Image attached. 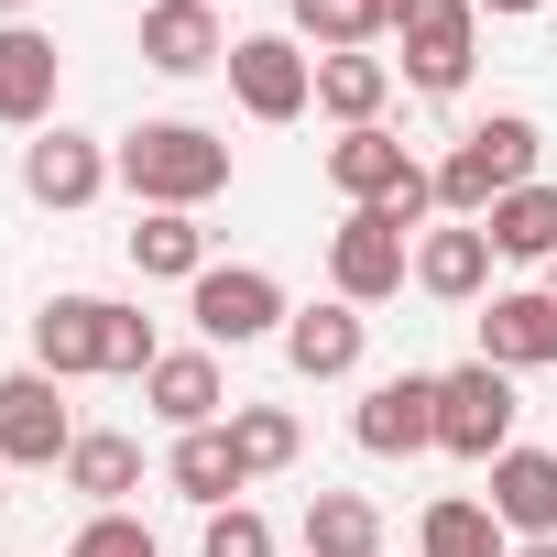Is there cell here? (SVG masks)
Instances as JSON below:
<instances>
[{
    "instance_id": "cell-37",
    "label": "cell",
    "mask_w": 557,
    "mask_h": 557,
    "mask_svg": "<svg viewBox=\"0 0 557 557\" xmlns=\"http://www.w3.org/2000/svg\"><path fill=\"white\" fill-rule=\"evenodd\" d=\"M546 296H557V262H546Z\"/></svg>"
},
{
    "instance_id": "cell-21",
    "label": "cell",
    "mask_w": 557,
    "mask_h": 557,
    "mask_svg": "<svg viewBox=\"0 0 557 557\" xmlns=\"http://www.w3.org/2000/svg\"><path fill=\"white\" fill-rule=\"evenodd\" d=\"M383 99H394V66H383V55H318V110H329L339 132H372Z\"/></svg>"
},
{
    "instance_id": "cell-34",
    "label": "cell",
    "mask_w": 557,
    "mask_h": 557,
    "mask_svg": "<svg viewBox=\"0 0 557 557\" xmlns=\"http://www.w3.org/2000/svg\"><path fill=\"white\" fill-rule=\"evenodd\" d=\"M513 557H557V535H524V546H513Z\"/></svg>"
},
{
    "instance_id": "cell-13",
    "label": "cell",
    "mask_w": 557,
    "mask_h": 557,
    "mask_svg": "<svg viewBox=\"0 0 557 557\" xmlns=\"http://www.w3.org/2000/svg\"><path fill=\"white\" fill-rule=\"evenodd\" d=\"M55 77H66L55 34L0 23V121H12V132H45V121H55Z\"/></svg>"
},
{
    "instance_id": "cell-25",
    "label": "cell",
    "mask_w": 557,
    "mask_h": 557,
    "mask_svg": "<svg viewBox=\"0 0 557 557\" xmlns=\"http://www.w3.org/2000/svg\"><path fill=\"white\" fill-rule=\"evenodd\" d=\"M481 230H492V251H513V262H557V186H513Z\"/></svg>"
},
{
    "instance_id": "cell-2",
    "label": "cell",
    "mask_w": 557,
    "mask_h": 557,
    "mask_svg": "<svg viewBox=\"0 0 557 557\" xmlns=\"http://www.w3.org/2000/svg\"><path fill=\"white\" fill-rule=\"evenodd\" d=\"M513 186H535V121H524V110H492V121L459 132V153L437 164V208H448V219H492Z\"/></svg>"
},
{
    "instance_id": "cell-35",
    "label": "cell",
    "mask_w": 557,
    "mask_h": 557,
    "mask_svg": "<svg viewBox=\"0 0 557 557\" xmlns=\"http://www.w3.org/2000/svg\"><path fill=\"white\" fill-rule=\"evenodd\" d=\"M0 23H34V0H0Z\"/></svg>"
},
{
    "instance_id": "cell-14",
    "label": "cell",
    "mask_w": 557,
    "mask_h": 557,
    "mask_svg": "<svg viewBox=\"0 0 557 557\" xmlns=\"http://www.w3.org/2000/svg\"><path fill=\"white\" fill-rule=\"evenodd\" d=\"M99 350H110V296H45L34 307V372L77 383V372H99Z\"/></svg>"
},
{
    "instance_id": "cell-3",
    "label": "cell",
    "mask_w": 557,
    "mask_h": 557,
    "mask_svg": "<svg viewBox=\"0 0 557 557\" xmlns=\"http://www.w3.org/2000/svg\"><path fill=\"white\" fill-rule=\"evenodd\" d=\"M405 273H416V219H405V208H350V219L329 230V285H339V307L405 296Z\"/></svg>"
},
{
    "instance_id": "cell-12",
    "label": "cell",
    "mask_w": 557,
    "mask_h": 557,
    "mask_svg": "<svg viewBox=\"0 0 557 557\" xmlns=\"http://www.w3.org/2000/svg\"><path fill=\"white\" fill-rule=\"evenodd\" d=\"M481 361H492V372H546V361H557V296H546V285L492 296V307H481Z\"/></svg>"
},
{
    "instance_id": "cell-8",
    "label": "cell",
    "mask_w": 557,
    "mask_h": 557,
    "mask_svg": "<svg viewBox=\"0 0 557 557\" xmlns=\"http://www.w3.org/2000/svg\"><path fill=\"white\" fill-rule=\"evenodd\" d=\"M230 99H240L251 121H296V110L318 99V55H296L285 34H240V45H230Z\"/></svg>"
},
{
    "instance_id": "cell-1",
    "label": "cell",
    "mask_w": 557,
    "mask_h": 557,
    "mask_svg": "<svg viewBox=\"0 0 557 557\" xmlns=\"http://www.w3.org/2000/svg\"><path fill=\"white\" fill-rule=\"evenodd\" d=\"M110 175H121L143 208H208V197L230 186V143L197 132V121H143V132H121Z\"/></svg>"
},
{
    "instance_id": "cell-22",
    "label": "cell",
    "mask_w": 557,
    "mask_h": 557,
    "mask_svg": "<svg viewBox=\"0 0 557 557\" xmlns=\"http://www.w3.org/2000/svg\"><path fill=\"white\" fill-rule=\"evenodd\" d=\"M132 273H175V285H197V273H208V230H197V208H143V230H132Z\"/></svg>"
},
{
    "instance_id": "cell-20",
    "label": "cell",
    "mask_w": 557,
    "mask_h": 557,
    "mask_svg": "<svg viewBox=\"0 0 557 557\" xmlns=\"http://www.w3.org/2000/svg\"><path fill=\"white\" fill-rule=\"evenodd\" d=\"M164 481H175L186 503H208V513L251 492V470H240V448H230V426H186V437H175V459H164Z\"/></svg>"
},
{
    "instance_id": "cell-36",
    "label": "cell",
    "mask_w": 557,
    "mask_h": 557,
    "mask_svg": "<svg viewBox=\"0 0 557 557\" xmlns=\"http://www.w3.org/2000/svg\"><path fill=\"white\" fill-rule=\"evenodd\" d=\"M0 470H12V459H0ZM0 503H12V481H0Z\"/></svg>"
},
{
    "instance_id": "cell-24",
    "label": "cell",
    "mask_w": 557,
    "mask_h": 557,
    "mask_svg": "<svg viewBox=\"0 0 557 557\" xmlns=\"http://www.w3.org/2000/svg\"><path fill=\"white\" fill-rule=\"evenodd\" d=\"M307 557H383L372 492H318V503H307Z\"/></svg>"
},
{
    "instance_id": "cell-16",
    "label": "cell",
    "mask_w": 557,
    "mask_h": 557,
    "mask_svg": "<svg viewBox=\"0 0 557 557\" xmlns=\"http://www.w3.org/2000/svg\"><path fill=\"white\" fill-rule=\"evenodd\" d=\"M361 339H372V329H361V307H339V296L285 318V361H296L307 383H350V372H361Z\"/></svg>"
},
{
    "instance_id": "cell-15",
    "label": "cell",
    "mask_w": 557,
    "mask_h": 557,
    "mask_svg": "<svg viewBox=\"0 0 557 557\" xmlns=\"http://www.w3.org/2000/svg\"><path fill=\"white\" fill-rule=\"evenodd\" d=\"M23 186H34V208H88V197L110 186V153H99L88 132H66V121H55V132L23 153Z\"/></svg>"
},
{
    "instance_id": "cell-30",
    "label": "cell",
    "mask_w": 557,
    "mask_h": 557,
    "mask_svg": "<svg viewBox=\"0 0 557 557\" xmlns=\"http://www.w3.org/2000/svg\"><path fill=\"white\" fill-rule=\"evenodd\" d=\"M164 350H153V318L143 307H110V350H99V372H153Z\"/></svg>"
},
{
    "instance_id": "cell-6",
    "label": "cell",
    "mask_w": 557,
    "mask_h": 557,
    "mask_svg": "<svg viewBox=\"0 0 557 557\" xmlns=\"http://www.w3.org/2000/svg\"><path fill=\"white\" fill-rule=\"evenodd\" d=\"M437 448L492 470V459L513 448V372H492V361H470V372H437Z\"/></svg>"
},
{
    "instance_id": "cell-5",
    "label": "cell",
    "mask_w": 557,
    "mask_h": 557,
    "mask_svg": "<svg viewBox=\"0 0 557 557\" xmlns=\"http://www.w3.org/2000/svg\"><path fill=\"white\" fill-rule=\"evenodd\" d=\"M329 186H339L350 208H405V219H426V208H437V175H426V164H416L383 121L329 143Z\"/></svg>"
},
{
    "instance_id": "cell-26",
    "label": "cell",
    "mask_w": 557,
    "mask_h": 557,
    "mask_svg": "<svg viewBox=\"0 0 557 557\" xmlns=\"http://www.w3.org/2000/svg\"><path fill=\"white\" fill-rule=\"evenodd\" d=\"M132 481H143V448H132V437H77V448H66V492H88L99 513H121Z\"/></svg>"
},
{
    "instance_id": "cell-31",
    "label": "cell",
    "mask_w": 557,
    "mask_h": 557,
    "mask_svg": "<svg viewBox=\"0 0 557 557\" xmlns=\"http://www.w3.org/2000/svg\"><path fill=\"white\" fill-rule=\"evenodd\" d=\"M66 557H153V535H143V524H132V513H88V524H77V546H66Z\"/></svg>"
},
{
    "instance_id": "cell-17",
    "label": "cell",
    "mask_w": 557,
    "mask_h": 557,
    "mask_svg": "<svg viewBox=\"0 0 557 557\" xmlns=\"http://www.w3.org/2000/svg\"><path fill=\"white\" fill-rule=\"evenodd\" d=\"M143 405L186 437V426H219V405H230V383H219V361L208 350H164L153 372H143Z\"/></svg>"
},
{
    "instance_id": "cell-18",
    "label": "cell",
    "mask_w": 557,
    "mask_h": 557,
    "mask_svg": "<svg viewBox=\"0 0 557 557\" xmlns=\"http://www.w3.org/2000/svg\"><path fill=\"white\" fill-rule=\"evenodd\" d=\"M492 513H503V535H557V448H503Z\"/></svg>"
},
{
    "instance_id": "cell-29",
    "label": "cell",
    "mask_w": 557,
    "mask_h": 557,
    "mask_svg": "<svg viewBox=\"0 0 557 557\" xmlns=\"http://www.w3.org/2000/svg\"><path fill=\"white\" fill-rule=\"evenodd\" d=\"M197 557H273V524H262L251 503H219L208 535H197Z\"/></svg>"
},
{
    "instance_id": "cell-32",
    "label": "cell",
    "mask_w": 557,
    "mask_h": 557,
    "mask_svg": "<svg viewBox=\"0 0 557 557\" xmlns=\"http://www.w3.org/2000/svg\"><path fill=\"white\" fill-rule=\"evenodd\" d=\"M470 12H503V23H513V12H546V0H470Z\"/></svg>"
},
{
    "instance_id": "cell-28",
    "label": "cell",
    "mask_w": 557,
    "mask_h": 557,
    "mask_svg": "<svg viewBox=\"0 0 557 557\" xmlns=\"http://www.w3.org/2000/svg\"><path fill=\"white\" fill-rule=\"evenodd\" d=\"M296 34H318L329 55H372V34L394 23H383V0H296Z\"/></svg>"
},
{
    "instance_id": "cell-27",
    "label": "cell",
    "mask_w": 557,
    "mask_h": 557,
    "mask_svg": "<svg viewBox=\"0 0 557 557\" xmlns=\"http://www.w3.org/2000/svg\"><path fill=\"white\" fill-rule=\"evenodd\" d=\"M230 448H240V470L262 481V470H296V448H307V426H296L285 405H230Z\"/></svg>"
},
{
    "instance_id": "cell-23",
    "label": "cell",
    "mask_w": 557,
    "mask_h": 557,
    "mask_svg": "<svg viewBox=\"0 0 557 557\" xmlns=\"http://www.w3.org/2000/svg\"><path fill=\"white\" fill-rule=\"evenodd\" d=\"M416 557H513V546H503V513H492V503L448 492V503H426V524H416Z\"/></svg>"
},
{
    "instance_id": "cell-19",
    "label": "cell",
    "mask_w": 557,
    "mask_h": 557,
    "mask_svg": "<svg viewBox=\"0 0 557 557\" xmlns=\"http://www.w3.org/2000/svg\"><path fill=\"white\" fill-rule=\"evenodd\" d=\"M416 285H426L437 307H470V296L492 285V230H481V219H459V230H426V240H416Z\"/></svg>"
},
{
    "instance_id": "cell-10",
    "label": "cell",
    "mask_w": 557,
    "mask_h": 557,
    "mask_svg": "<svg viewBox=\"0 0 557 557\" xmlns=\"http://www.w3.org/2000/svg\"><path fill=\"white\" fill-rule=\"evenodd\" d=\"M350 437H361L372 459H416V448H437V372H383V383L361 394Z\"/></svg>"
},
{
    "instance_id": "cell-33",
    "label": "cell",
    "mask_w": 557,
    "mask_h": 557,
    "mask_svg": "<svg viewBox=\"0 0 557 557\" xmlns=\"http://www.w3.org/2000/svg\"><path fill=\"white\" fill-rule=\"evenodd\" d=\"M416 12H426V0H383V23H394V34H405V23H416Z\"/></svg>"
},
{
    "instance_id": "cell-4",
    "label": "cell",
    "mask_w": 557,
    "mask_h": 557,
    "mask_svg": "<svg viewBox=\"0 0 557 557\" xmlns=\"http://www.w3.org/2000/svg\"><path fill=\"white\" fill-rule=\"evenodd\" d=\"M186 318H197L208 350H240V339H273L296 307H285V285H273L262 262H208L197 285H186Z\"/></svg>"
},
{
    "instance_id": "cell-9",
    "label": "cell",
    "mask_w": 557,
    "mask_h": 557,
    "mask_svg": "<svg viewBox=\"0 0 557 557\" xmlns=\"http://www.w3.org/2000/svg\"><path fill=\"white\" fill-rule=\"evenodd\" d=\"M470 55H481V12H470V0H426V12L405 23V88L459 99L470 88Z\"/></svg>"
},
{
    "instance_id": "cell-7",
    "label": "cell",
    "mask_w": 557,
    "mask_h": 557,
    "mask_svg": "<svg viewBox=\"0 0 557 557\" xmlns=\"http://www.w3.org/2000/svg\"><path fill=\"white\" fill-rule=\"evenodd\" d=\"M77 448V416L55 394V372H0V459L12 470H55Z\"/></svg>"
},
{
    "instance_id": "cell-11",
    "label": "cell",
    "mask_w": 557,
    "mask_h": 557,
    "mask_svg": "<svg viewBox=\"0 0 557 557\" xmlns=\"http://www.w3.org/2000/svg\"><path fill=\"white\" fill-rule=\"evenodd\" d=\"M143 66H164V77H208V66H230L219 0H153V12H143Z\"/></svg>"
}]
</instances>
